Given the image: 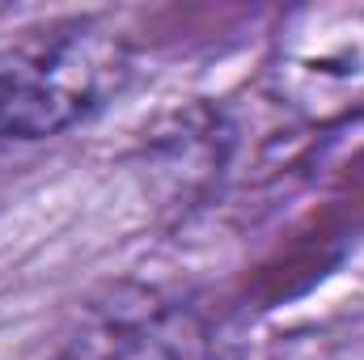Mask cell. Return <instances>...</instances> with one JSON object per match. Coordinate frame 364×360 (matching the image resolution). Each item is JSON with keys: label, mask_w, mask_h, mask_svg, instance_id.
I'll return each instance as SVG.
<instances>
[{"label": "cell", "mask_w": 364, "mask_h": 360, "mask_svg": "<svg viewBox=\"0 0 364 360\" xmlns=\"http://www.w3.org/2000/svg\"><path fill=\"white\" fill-rule=\"evenodd\" d=\"M132 77L123 30L68 17L0 51V140H47L102 110Z\"/></svg>", "instance_id": "obj_1"}, {"label": "cell", "mask_w": 364, "mask_h": 360, "mask_svg": "<svg viewBox=\"0 0 364 360\" xmlns=\"http://www.w3.org/2000/svg\"><path fill=\"white\" fill-rule=\"evenodd\" d=\"M73 344L77 360H208L203 322L144 288L93 305Z\"/></svg>", "instance_id": "obj_2"}]
</instances>
